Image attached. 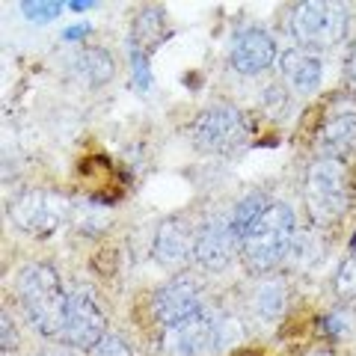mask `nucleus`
<instances>
[{"label":"nucleus","mask_w":356,"mask_h":356,"mask_svg":"<svg viewBox=\"0 0 356 356\" xmlns=\"http://www.w3.org/2000/svg\"><path fill=\"white\" fill-rule=\"evenodd\" d=\"M318 146L324 158H341L356 149V98H336L318 128Z\"/></svg>","instance_id":"11"},{"label":"nucleus","mask_w":356,"mask_h":356,"mask_svg":"<svg viewBox=\"0 0 356 356\" xmlns=\"http://www.w3.org/2000/svg\"><path fill=\"white\" fill-rule=\"evenodd\" d=\"M288 303V291H285V282L282 280H264L252 294V309L264 324H270L285 312Z\"/></svg>","instance_id":"17"},{"label":"nucleus","mask_w":356,"mask_h":356,"mask_svg":"<svg viewBox=\"0 0 356 356\" xmlns=\"http://www.w3.org/2000/svg\"><path fill=\"white\" fill-rule=\"evenodd\" d=\"M261 104L267 107V113L270 116H285L288 113V95H285V89L282 86H267L264 89V95H261Z\"/></svg>","instance_id":"23"},{"label":"nucleus","mask_w":356,"mask_h":356,"mask_svg":"<svg viewBox=\"0 0 356 356\" xmlns=\"http://www.w3.org/2000/svg\"><path fill=\"white\" fill-rule=\"evenodd\" d=\"M280 72L294 92H312L324 77V60L303 48H288L280 57Z\"/></svg>","instance_id":"14"},{"label":"nucleus","mask_w":356,"mask_h":356,"mask_svg":"<svg viewBox=\"0 0 356 356\" xmlns=\"http://www.w3.org/2000/svg\"><path fill=\"white\" fill-rule=\"evenodd\" d=\"M344 81H348L350 92H356V39H353V44H350L348 57H344Z\"/></svg>","instance_id":"25"},{"label":"nucleus","mask_w":356,"mask_h":356,"mask_svg":"<svg viewBox=\"0 0 356 356\" xmlns=\"http://www.w3.org/2000/svg\"><path fill=\"white\" fill-rule=\"evenodd\" d=\"M276 60V39L264 27H243L232 39L229 63L238 74H259Z\"/></svg>","instance_id":"12"},{"label":"nucleus","mask_w":356,"mask_h":356,"mask_svg":"<svg viewBox=\"0 0 356 356\" xmlns=\"http://www.w3.org/2000/svg\"><path fill=\"white\" fill-rule=\"evenodd\" d=\"M324 330L332 332V336H339L341 330H348V315H330V318L324 321Z\"/></svg>","instance_id":"27"},{"label":"nucleus","mask_w":356,"mask_h":356,"mask_svg":"<svg viewBox=\"0 0 356 356\" xmlns=\"http://www.w3.org/2000/svg\"><path fill=\"white\" fill-rule=\"evenodd\" d=\"M350 15L339 3H297L288 15V36L303 51H327L348 36Z\"/></svg>","instance_id":"5"},{"label":"nucleus","mask_w":356,"mask_h":356,"mask_svg":"<svg viewBox=\"0 0 356 356\" xmlns=\"http://www.w3.org/2000/svg\"><path fill=\"white\" fill-rule=\"evenodd\" d=\"M303 202L315 229L332 226L350 202L348 166L336 158H318L309 163L303 178Z\"/></svg>","instance_id":"3"},{"label":"nucleus","mask_w":356,"mask_h":356,"mask_svg":"<svg viewBox=\"0 0 356 356\" xmlns=\"http://www.w3.org/2000/svg\"><path fill=\"white\" fill-rule=\"evenodd\" d=\"M294 238H297L294 211L285 202H270L264 208V214L255 220L250 235L241 241L243 264H247L252 273L273 270V267H280L288 259Z\"/></svg>","instance_id":"2"},{"label":"nucleus","mask_w":356,"mask_h":356,"mask_svg":"<svg viewBox=\"0 0 356 356\" xmlns=\"http://www.w3.org/2000/svg\"><path fill=\"white\" fill-rule=\"evenodd\" d=\"M350 250L356 252V232H353V238H350Z\"/></svg>","instance_id":"31"},{"label":"nucleus","mask_w":356,"mask_h":356,"mask_svg":"<svg viewBox=\"0 0 356 356\" xmlns=\"http://www.w3.org/2000/svg\"><path fill=\"white\" fill-rule=\"evenodd\" d=\"M336 291L341 297H356V252L341 261L339 276H336Z\"/></svg>","instance_id":"21"},{"label":"nucleus","mask_w":356,"mask_h":356,"mask_svg":"<svg viewBox=\"0 0 356 356\" xmlns=\"http://www.w3.org/2000/svg\"><path fill=\"white\" fill-rule=\"evenodd\" d=\"M72 9H77V13H81V9H89V6H92V3H89V0H72V3H69Z\"/></svg>","instance_id":"30"},{"label":"nucleus","mask_w":356,"mask_h":356,"mask_svg":"<svg viewBox=\"0 0 356 356\" xmlns=\"http://www.w3.org/2000/svg\"><path fill=\"white\" fill-rule=\"evenodd\" d=\"M39 356H74V353H72V348H54V350L39 353Z\"/></svg>","instance_id":"29"},{"label":"nucleus","mask_w":356,"mask_h":356,"mask_svg":"<svg viewBox=\"0 0 356 356\" xmlns=\"http://www.w3.org/2000/svg\"><path fill=\"white\" fill-rule=\"evenodd\" d=\"M3 350H13L15 348V341H18V336H15V327H13V318H9V312H3Z\"/></svg>","instance_id":"26"},{"label":"nucleus","mask_w":356,"mask_h":356,"mask_svg":"<svg viewBox=\"0 0 356 356\" xmlns=\"http://www.w3.org/2000/svg\"><path fill=\"white\" fill-rule=\"evenodd\" d=\"M270 205V202H264V196L261 193H250V196H243L241 202L235 205V211H232V226H235V232H238V238L243 241L250 235V229L255 226V220H259L261 214H264V208Z\"/></svg>","instance_id":"18"},{"label":"nucleus","mask_w":356,"mask_h":356,"mask_svg":"<svg viewBox=\"0 0 356 356\" xmlns=\"http://www.w3.org/2000/svg\"><path fill=\"white\" fill-rule=\"evenodd\" d=\"M95 356H134L128 341L119 336H104V341L95 348Z\"/></svg>","instance_id":"24"},{"label":"nucleus","mask_w":356,"mask_h":356,"mask_svg":"<svg viewBox=\"0 0 356 356\" xmlns=\"http://www.w3.org/2000/svg\"><path fill=\"white\" fill-rule=\"evenodd\" d=\"M191 137L202 152L211 154H229L247 143V122H243L241 110L232 104H214L202 110L193 125Z\"/></svg>","instance_id":"7"},{"label":"nucleus","mask_w":356,"mask_h":356,"mask_svg":"<svg viewBox=\"0 0 356 356\" xmlns=\"http://www.w3.org/2000/svg\"><path fill=\"white\" fill-rule=\"evenodd\" d=\"M15 291L30 327L48 339H60L65 324V303H69V291L63 288L60 273L44 261H33L21 267Z\"/></svg>","instance_id":"1"},{"label":"nucleus","mask_w":356,"mask_h":356,"mask_svg":"<svg viewBox=\"0 0 356 356\" xmlns=\"http://www.w3.org/2000/svg\"><path fill=\"white\" fill-rule=\"evenodd\" d=\"M321 241L315 232H300L297 229V238L291 243V252H288V259H291L297 267H309V264H315L321 259Z\"/></svg>","instance_id":"19"},{"label":"nucleus","mask_w":356,"mask_h":356,"mask_svg":"<svg viewBox=\"0 0 356 356\" xmlns=\"http://www.w3.org/2000/svg\"><path fill=\"white\" fill-rule=\"evenodd\" d=\"M86 33H89V27H86V24H77V27H69V30H65V39H69V42H74V39L86 36Z\"/></svg>","instance_id":"28"},{"label":"nucleus","mask_w":356,"mask_h":356,"mask_svg":"<svg viewBox=\"0 0 356 356\" xmlns=\"http://www.w3.org/2000/svg\"><path fill=\"white\" fill-rule=\"evenodd\" d=\"M60 3H33V0H27V3H21V13H24L27 21H36V24H44V21H51V18H57L60 15Z\"/></svg>","instance_id":"22"},{"label":"nucleus","mask_w":356,"mask_h":356,"mask_svg":"<svg viewBox=\"0 0 356 356\" xmlns=\"http://www.w3.org/2000/svg\"><path fill=\"white\" fill-rule=\"evenodd\" d=\"M152 309H154V318L161 321L163 330L178 327V324H184L187 318H193L196 312L205 309L202 288H199L193 280H187V276H175V280H170L154 291Z\"/></svg>","instance_id":"10"},{"label":"nucleus","mask_w":356,"mask_h":356,"mask_svg":"<svg viewBox=\"0 0 356 356\" xmlns=\"http://www.w3.org/2000/svg\"><path fill=\"white\" fill-rule=\"evenodd\" d=\"M193 250H196V229L181 217L163 220L158 232H154L152 255L163 267H184L193 259Z\"/></svg>","instance_id":"13"},{"label":"nucleus","mask_w":356,"mask_h":356,"mask_svg":"<svg viewBox=\"0 0 356 356\" xmlns=\"http://www.w3.org/2000/svg\"><path fill=\"white\" fill-rule=\"evenodd\" d=\"M238 252H241V238H238L235 226H232V217L214 214L196 229L193 259L202 267H208V270H222V267H229L235 261Z\"/></svg>","instance_id":"9"},{"label":"nucleus","mask_w":356,"mask_h":356,"mask_svg":"<svg viewBox=\"0 0 356 356\" xmlns=\"http://www.w3.org/2000/svg\"><path fill=\"white\" fill-rule=\"evenodd\" d=\"M107 336V318L98 297L89 285L77 282L69 291V303H65V324L60 341L69 344L72 350H95Z\"/></svg>","instance_id":"6"},{"label":"nucleus","mask_w":356,"mask_h":356,"mask_svg":"<svg viewBox=\"0 0 356 356\" xmlns=\"http://www.w3.org/2000/svg\"><path fill=\"white\" fill-rule=\"evenodd\" d=\"M166 39V18L161 6H146L134 21V33H131V44H137L143 51H152Z\"/></svg>","instance_id":"16"},{"label":"nucleus","mask_w":356,"mask_h":356,"mask_svg":"<svg viewBox=\"0 0 356 356\" xmlns=\"http://www.w3.org/2000/svg\"><path fill=\"white\" fill-rule=\"evenodd\" d=\"M128 57H131V72H134V83H137L140 92H146L152 86V69H149V51L137 48V44L128 42Z\"/></svg>","instance_id":"20"},{"label":"nucleus","mask_w":356,"mask_h":356,"mask_svg":"<svg viewBox=\"0 0 356 356\" xmlns=\"http://www.w3.org/2000/svg\"><path fill=\"white\" fill-rule=\"evenodd\" d=\"M69 199L54 191H24L9 202V217L27 235H51L69 220Z\"/></svg>","instance_id":"8"},{"label":"nucleus","mask_w":356,"mask_h":356,"mask_svg":"<svg viewBox=\"0 0 356 356\" xmlns=\"http://www.w3.org/2000/svg\"><path fill=\"white\" fill-rule=\"evenodd\" d=\"M238 339V327L229 315H222L220 309L205 306L196 312L193 318H187L184 324L163 330L166 350L172 356H208L220 348H226L229 341Z\"/></svg>","instance_id":"4"},{"label":"nucleus","mask_w":356,"mask_h":356,"mask_svg":"<svg viewBox=\"0 0 356 356\" xmlns=\"http://www.w3.org/2000/svg\"><path fill=\"white\" fill-rule=\"evenodd\" d=\"M113 72H116L113 54L104 48H95V44L81 48L72 57V74L86 86H104L110 77H113Z\"/></svg>","instance_id":"15"}]
</instances>
